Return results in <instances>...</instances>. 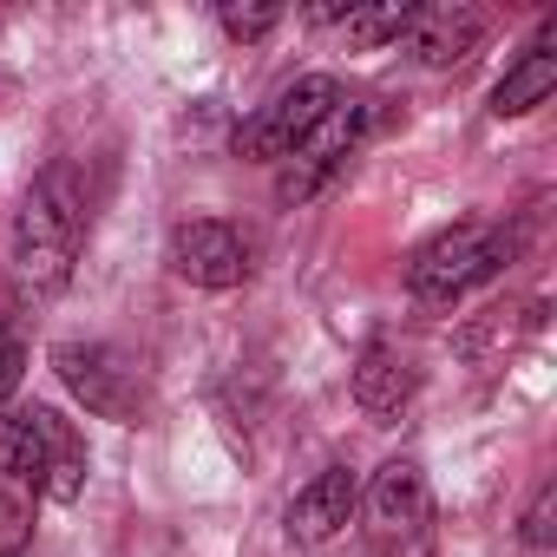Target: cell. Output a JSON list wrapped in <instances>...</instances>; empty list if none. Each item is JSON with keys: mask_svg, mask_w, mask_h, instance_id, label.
I'll return each instance as SVG.
<instances>
[{"mask_svg": "<svg viewBox=\"0 0 557 557\" xmlns=\"http://www.w3.org/2000/svg\"><path fill=\"white\" fill-rule=\"evenodd\" d=\"M368 511L381 531H420L433 518V492H426V472L413 459H387L368 485Z\"/></svg>", "mask_w": 557, "mask_h": 557, "instance_id": "11", "label": "cell"}, {"mask_svg": "<svg viewBox=\"0 0 557 557\" xmlns=\"http://www.w3.org/2000/svg\"><path fill=\"white\" fill-rule=\"evenodd\" d=\"M505 262H511V236H505L498 223H453V230H440V236L413 256L407 289H413L420 302H459L466 289L492 283Z\"/></svg>", "mask_w": 557, "mask_h": 557, "instance_id": "2", "label": "cell"}, {"mask_svg": "<svg viewBox=\"0 0 557 557\" xmlns=\"http://www.w3.org/2000/svg\"><path fill=\"white\" fill-rule=\"evenodd\" d=\"M14 557H27V550H14Z\"/></svg>", "mask_w": 557, "mask_h": 557, "instance_id": "18", "label": "cell"}, {"mask_svg": "<svg viewBox=\"0 0 557 557\" xmlns=\"http://www.w3.org/2000/svg\"><path fill=\"white\" fill-rule=\"evenodd\" d=\"M355 505H361L355 472H348V466H329V472H315V479L289 498V537H296V544H322V537H335V531L355 518Z\"/></svg>", "mask_w": 557, "mask_h": 557, "instance_id": "8", "label": "cell"}, {"mask_svg": "<svg viewBox=\"0 0 557 557\" xmlns=\"http://www.w3.org/2000/svg\"><path fill=\"white\" fill-rule=\"evenodd\" d=\"M86 243V177L79 164H47L14 210V275L27 296H60Z\"/></svg>", "mask_w": 557, "mask_h": 557, "instance_id": "1", "label": "cell"}, {"mask_svg": "<svg viewBox=\"0 0 557 557\" xmlns=\"http://www.w3.org/2000/svg\"><path fill=\"white\" fill-rule=\"evenodd\" d=\"M407 400H413V368H407V355L387 348V342L361 348V361H355V407H361L368 420H400Z\"/></svg>", "mask_w": 557, "mask_h": 557, "instance_id": "10", "label": "cell"}, {"mask_svg": "<svg viewBox=\"0 0 557 557\" xmlns=\"http://www.w3.org/2000/svg\"><path fill=\"white\" fill-rule=\"evenodd\" d=\"M485 40V14L479 8H413V27H407V53L420 60V66H433V73H446V66H459V60H472V47Z\"/></svg>", "mask_w": 557, "mask_h": 557, "instance_id": "7", "label": "cell"}, {"mask_svg": "<svg viewBox=\"0 0 557 557\" xmlns=\"http://www.w3.org/2000/svg\"><path fill=\"white\" fill-rule=\"evenodd\" d=\"M275 21H283V8H223V14H216V27H223L230 40H262Z\"/></svg>", "mask_w": 557, "mask_h": 557, "instance_id": "16", "label": "cell"}, {"mask_svg": "<svg viewBox=\"0 0 557 557\" xmlns=\"http://www.w3.org/2000/svg\"><path fill=\"white\" fill-rule=\"evenodd\" d=\"M53 505H73L86 492V440L53 413V433H47V485H40Z\"/></svg>", "mask_w": 557, "mask_h": 557, "instance_id": "14", "label": "cell"}, {"mask_svg": "<svg viewBox=\"0 0 557 557\" xmlns=\"http://www.w3.org/2000/svg\"><path fill=\"white\" fill-rule=\"evenodd\" d=\"M550 86H557V47H550V34H544V40H531L524 60L492 86V119H524V112H537V106L550 99Z\"/></svg>", "mask_w": 557, "mask_h": 557, "instance_id": "12", "label": "cell"}, {"mask_svg": "<svg viewBox=\"0 0 557 557\" xmlns=\"http://www.w3.org/2000/svg\"><path fill=\"white\" fill-rule=\"evenodd\" d=\"M315 21H322V27H342V40H348V47L374 53V47L407 40L413 8H407V0H374V8H315Z\"/></svg>", "mask_w": 557, "mask_h": 557, "instance_id": "13", "label": "cell"}, {"mask_svg": "<svg viewBox=\"0 0 557 557\" xmlns=\"http://www.w3.org/2000/svg\"><path fill=\"white\" fill-rule=\"evenodd\" d=\"M171 269L184 275L190 289H236L249 275V249L230 223L216 216H190L171 230Z\"/></svg>", "mask_w": 557, "mask_h": 557, "instance_id": "6", "label": "cell"}, {"mask_svg": "<svg viewBox=\"0 0 557 557\" xmlns=\"http://www.w3.org/2000/svg\"><path fill=\"white\" fill-rule=\"evenodd\" d=\"M550 518H557V485L544 479L537 498H531V511H524V544L531 550H550Z\"/></svg>", "mask_w": 557, "mask_h": 557, "instance_id": "17", "label": "cell"}, {"mask_svg": "<svg viewBox=\"0 0 557 557\" xmlns=\"http://www.w3.org/2000/svg\"><path fill=\"white\" fill-rule=\"evenodd\" d=\"M348 92H342V79H329V73H302V79H289L283 92H275L269 106H256L243 125H236V158H262V164H283L335 106H342Z\"/></svg>", "mask_w": 557, "mask_h": 557, "instance_id": "4", "label": "cell"}, {"mask_svg": "<svg viewBox=\"0 0 557 557\" xmlns=\"http://www.w3.org/2000/svg\"><path fill=\"white\" fill-rule=\"evenodd\" d=\"M374 106L368 99H342L289 158H283V184H275V190H283V203H309L315 190H329L342 171H348V158L368 145V132H374Z\"/></svg>", "mask_w": 557, "mask_h": 557, "instance_id": "5", "label": "cell"}, {"mask_svg": "<svg viewBox=\"0 0 557 557\" xmlns=\"http://www.w3.org/2000/svg\"><path fill=\"white\" fill-rule=\"evenodd\" d=\"M47 433H53V407H0V479L40 492L47 485Z\"/></svg>", "mask_w": 557, "mask_h": 557, "instance_id": "9", "label": "cell"}, {"mask_svg": "<svg viewBox=\"0 0 557 557\" xmlns=\"http://www.w3.org/2000/svg\"><path fill=\"white\" fill-rule=\"evenodd\" d=\"M21 374H27V329H21V309L0 296V407L14 400Z\"/></svg>", "mask_w": 557, "mask_h": 557, "instance_id": "15", "label": "cell"}, {"mask_svg": "<svg viewBox=\"0 0 557 557\" xmlns=\"http://www.w3.org/2000/svg\"><path fill=\"white\" fill-rule=\"evenodd\" d=\"M53 374L66 381V394H73L86 413H99V420H112V426H138L145 407H151L145 374H138L132 355H119L112 342H60V348H53Z\"/></svg>", "mask_w": 557, "mask_h": 557, "instance_id": "3", "label": "cell"}]
</instances>
